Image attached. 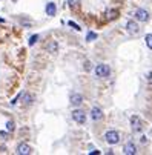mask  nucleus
Segmentation results:
<instances>
[{
  "mask_svg": "<svg viewBox=\"0 0 152 155\" xmlns=\"http://www.w3.org/2000/svg\"><path fill=\"white\" fill-rule=\"evenodd\" d=\"M109 72H111V69H109L108 65H105V63L97 65V68H95V75H97V77L105 78V77H108V75H109Z\"/></svg>",
  "mask_w": 152,
  "mask_h": 155,
  "instance_id": "1",
  "label": "nucleus"
},
{
  "mask_svg": "<svg viewBox=\"0 0 152 155\" xmlns=\"http://www.w3.org/2000/svg\"><path fill=\"white\" fill-rule=\"evenodd\" d=\"M105 140L108 141L109 144H117L120 141V135H118V132H115V131H108L105 134Z\"/></svg>",
  "mask_w": 152,
  "mask_h": 155,
  "instance_id": "2",
  "label": "nucleus"
},
{
  "mask_svg": "<svg viewBox=\"0 0 152 155\" xmlns=\"http://www.w3.org/2000/svg\"><path fill=\"white\" fill-rule=\"evenodd\" d=\"M72 118H74L75 123L83 125V123L86 121V114H84L83 111H80V109H75V111H72Z\"/></svg>",
  "mask_w": 152,
  "mask_h": 155,
  "instance_id": "3",
  "label": "nucleus"
},
{
  "mask_svg": "<svg viewBox=\"0 0 152 155\" xmlns=\"http://www.w3.org/2000/svg\"><path fill=\"white\" fill-rule=\"evenodd\" d=\"M138 25H137V22H134V20H129L128 23H126V31H128V34H131V35H137L138 34Z\"/></svg>",
  "mask_w": 152,
  "mask_h": 155,
  "instance_id": "4",
  "label": "nucleus"
},
{
  "mask_svg": "<svg viewBox=\"0 0 152 155\" xmlns=\"http://www.w3.org/2000/svg\"><path fill=\"white\" fill-rule=\"evenodd\" d=\"M131 126L134 132H140L141 131V120L138 115H132L131 117Z\"/></svg>",
  "mask_w": 152,
  "mask_h": 155,
  "instance_id": "5",
  "label": "nucleus"
},
{
  "mask_svg": "<svg viewBox=\"0 0 152 155\" xmlns=\"http://www.w3.org/2000/svg\"><path fill=\"white\" fill-rule=\"evenodd\" d=\"M135 19L137 20H140V22H147L149 20V12H147L146 9H137L135 11Z\"/></svg>",
  "mask_w": 152,
  "mask_h": 155,
  "instance_id": "6",
  "label": "nucleus"
},
{
  "mask_svg": "<svg viewBox=\"0 0 152 155\" xmlns=\"http://www.w3.org/2000/svg\"><path fill=\"white\" fill-rule=\"evenodd\" d=\"M17 154L19 155H28V154H31V148L26 143H20L17 146Z\"/></svg>",
  "mask_w": 152,
  "mask_h": 155,
  "instance_id": "7",
  "label": "nucleus"
},
{
  "mask_svg": "<svg viewBox=\"0 0 152 155\" xmlns=\"http://www.w3.org/2000/svg\"><path fill=\"white\" fill-rule=\"evenodd\" d=\"M124 154L126 155H135L137 154V148L134 143H128L126 146H124Z\"/></svg>",
  "mask_w": 152,
  "mask_h": 155,
  "instance_id": "8",
  "label": "nucleus"
},
{
  "mask_svg": "<svg viewBox=\"0 0 152 155\" xmlns=\"http://www.w3.org/2000/svg\"><path fill=\"white\" fill-rule=\"evenodd\" d=\"M91 117L94 118V120H100V118L103 117V111H101L100 108H92V111H91Z\"/></svg>",
  "mask_w": 152,
  "mask_h": 155,
  "instance_id": "9",
  "label": "nucleus"
},
{
  "mask_svg": "<svg viewBox=\"0 0 152 155\" xmlns=\"http://www.w3.org/2000/svg\"><path fill=\"white\" fill-rule=\"evenodd\" d=\"M71 103H72L74 106H80L83 103V97L80 94H72L71 95Z\"/></svg>",
  "mask_w": 152,
  "mask_h": 155,
  "instance_id": "10",
  "label": "nucleus"
},
{
  "mask_svg": "<svg viewBox=\"0 0 152 155\" xmlns=\"http://www.w3.org/2000/svg\"><path fill=\"white\" fill-rule=\"evenodd\" d=\"M55 11H57V6H55V3L49 2L48 5H46V14H48V16H55Z\"/></svg>",
  "mask_w": 152,
  "mask_h": 155,
  "instance_id": "11",
  "label": "nucleus"
},
{
  "mask_svg": "<svg viewBox=\"0 0 152 155\" xmlns=\"http://www.w3.org/2000/svg\"><path fill=\"white\" fill-rule=\"evenodd\" d=\"M46 49H48V52H57V49H59V45H57V42H51L49 45L46 46Z\"/></svg>",
  "mask_w": 152,
  "mask_h": 155,
  "instance_id": "12",
  "label": "nucleus"
},
{
  "mask_svg": "<svg viewBox=\"0 0 152 155\" xmlns=\"http://www.w3.org/2000/svg\"><path fill=\"white\" fill-rule=\"evenodd\" d=\"M32 101H34V97L31 95V94H25V95H23V103H25L26 106H29Z\"/></svg>",
  "mask_w": 152,
  "mask_h": 155,
  "instance_id": "13",
  "label": "nucleus"
},
{
  "mask_svg": "<svg viewBox=\"0 0 152 155\" xmlns=\"http://www.w3.org/2000/svg\"><path fill=\"white\" fill-rule=\"evenodd\" d=\"M97 38V34L95 32H88V35H86V40L88 42H94Z\"/></svg>",
  "mask_w": 152,
  "mask_h": 155,
  "instance_id": "14",
  "label": "nucleus"
},
{
  "mask_svg": "<svg viewBox=\"0 0 152 155\" xmlns=\"http://www.w3.org/2000/svg\"><path fill=\"white\" fill-rule=\"evenodd\" d=\"M146 45L149 49H152V34H147L146 35Z\"/></svg>",
  "mask_w": 152,
  "mask_h": 155,
  "instance_id": "15",
  "label": "nucleus"
},
{
  "mask_svg": "<svg viewBox=\"0 0 152 155\" xmlns=\"http://www.w3.org/2000/svg\"><path fill=\"white\" fill-rule=\"evenodd\" d=\"M117 17V11H114V9H111V11H108V19L109 20H112V19H115Z\"/></svg>",
  "mask_w": 152,
  "mask_h": 155,
  "instance_id": "16",
  "label": "nucleus"
},
{
  "mask_svg": "<svg viewBox=\"0 0 152 155\" xmlns=\"http://www.w3.org/2000/svg\"><path fill=\"white\" fill-rule=\"evenodd\" d=\"M37 40H39V35H37V34H35V35H32V37L29 38V46H32V45H34V43L37 42Z\"/></svg>",
  "mask_w": 152,
  "mask_h": 155,
  "instance_id": "17",
  "label": "nucleus"
},
{
  "mask_svg": "<svg viewBox=\"0 0 152 155\" xmlns=\"http://www.w3.org/2000/svg\"><path fill=\"white\" fill-rule=\"evenodd\" d=\"M6 129L9 131V132H12V131H14V123H12V121H8V123H6Z\"/></svg>",
  "mask_w": 152,
  "mask_h": 155,
  "instance_id": "18",
  "label": "nucleus"
},
{
  "mask_svg": "<svg viewBox=\"0 0 152 155\" xmlns=\"http://www.w3.org/2000/svg\"><path fill=\"white\" fill-rule=\"evenodd\" d=\"M68 3H69V6H77L80 3V0H68Z\"/></svg>",
  "mask_w": 152,
  "mask_h": 155,
  "instance_id": "19",
  "label": "nucleus"
},
{
  "mask_svg": "<svg viewBox=\"0 0 152 155\" xmlns=\"http://www.w3.org/2000/svg\"><path fill=\"white\" fill-rule=\"evenodd\" d=\"M69 26H72L74 29H80V28H78V25H75L74 22H69Z\"/></svg>",
  "mask_w": 152,
  "mask_h": 155,
  "instance_id": "20",
  "label": "nucleus"
},
{
  "mask_svg": "<svg viewBox=\"0 0 152 155\" xmlns=\"http://www.w3.org/2000/svg\"><path fill=\"white\" fill-rule=\"evenodd\" d=\"M147 80H149V83H152V71L147 74Z\"/></svg>",
  "mask_w": 152,
  "mask_h": 155,
  "instance_id": "21",
  "label": "nucleus"
}]
</instances>
